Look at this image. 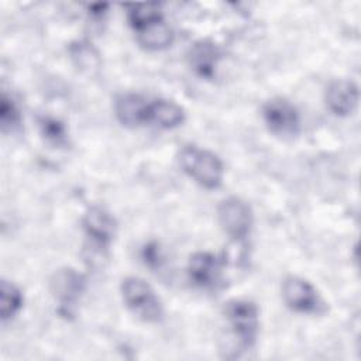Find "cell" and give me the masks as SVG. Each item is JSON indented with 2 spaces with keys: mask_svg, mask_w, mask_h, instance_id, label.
Listing matches in <instances>:
<instances>
[{
  "mask_svg": "<svg viewBox=\"0 0 361 361\" xmlns=\"http://www.w3.org/2000/svg\"><path fill=\"white\" fill-rule=\"evenodd\" d=\"M179 162L183 171L200 186L206 189H216L221 185L224 168L220 158L209 151L195 145L182 148Z\"/></svg>",
  "mask_w": 361,
  "mask_h": 361,
  "instance_id": "6da1fadb",
  "label": "cell"
},
{
  "mask_svg": "<svg viewBox=\"0 0 361 361\" xmlns=\"http://www.w3.org/2000/svg\"><path fill=\"white\" fill-rule=\"evenodd\" d=\"M121 296L126 306L141 320L155 323L162 317V303L155 290L138 276H127L121 282Z\"/></svg>",
  "mask_w": 361,
  "mask_h": 361,
  "instance_id": "7a4b0ae2",
  "label": "cell"
},
{
  "mask_svg": "<svg viewBox=\"0 0 361 361\" xmlns=\"http://www.w3.org/2000/svg\"><path fill=\"white\" fill-rule=\"evenodd\" d=\"M226 319L238 343L250 348L255 343L259 326L257 305L248 299L230 300L226 305Z\"/></svg>",
  "mask_w": 361,
  "mask_h": 361,
  "instance_id": "3957f363",
  "label": "cell"
},
{
  "mask_svg": "<svg viewBox=\"0 0 361 361\" xmlns=\"http://www.w3.org/2000/svg\"><path fill=\"white\" fill-rule=\"evenodd\" d=\"M262 117L268 130L279 137H293L300 130L298 109L283 97H274L262 107Z\"/></svg>",
  "mask_w": 361,
  "mask_h": 361,
  "instance_id": "277c9868",
  "label": "cell"
},
{
  "mask_svg": "<svg viewBox=\"0 0 361 361\" xmlns=\"http://www.w3.org/2000/svg\"><path fill=\"white\" fill-rule=\"evenodd\" d=\"M219 223L226 234L234 240H243L250 234L252 226V212L240 197L224 199L217 209Z\"/></svg>",
  "mask_w": 361,
  "mask_h": 361,
  "instance_id": "5b68a950",
  "label": "cell"
},
{
  "mask_svg": "<svg viewBox=\"0 0 361 361\" xmlns=\"http://www.w3.org/2000/svg\"><path fill=\"white\" fill-rule=\"evenodd\" d=\"M282 296L285 303L298 313H320L324 306L316 288L309 281L299 276H289L285 279Z\"/></svg>",
  "mask_w": 361,
  "mask_h": 361,
  "instance_id": "8992f818",
  "label": "cell"
},
{
  "mask_svg": "<svg viewBox=\"0 0 361 361\" xmlns=\"http://www.w3.org/2000/svg\"><path fill=\"white\" fill-rule=\"evenodd\" d=\"M188 275L190 282L200 289H217L223 282V262L212 252H195L188 264Z\"/></svg>",
  "mask_w": 361,
  "mask_h": 361,
  "instance_id": "52a82bcc",
  "label": "cell"
},
{
  "mask_svg": "<svg viewBox=\"0 0 361 361\" xmlns=\"http://www.w3.org/2000/svg\"><path fill=\"white\" fill-rule=\"evenodd\" d=\"M326 106L327 109L340 117L351 114L360 99L358 86L350 79H337L326 89Z\"/></svg>",
  "mask_w": 361,
  "mask_h": 361,
  "instance_id": "ba28073f",
  "label": "cell"
},
{
  "mask_svg": "<svg viewBox=\"0 0 361 361\" xmlns=\"http://www.w3.org/2000/svg\"><path fill=\"white\" fill-rule=\"evenodd\" d=\"M83 230L99 248H107L116 234V221L109 212L93 206L83 216Z\"/></svg>",
  "mask_w": 361,
  "mask_h": 361,
  "instance_id": "9c48e42d",
  "label": "cell"
},
{
  "mask_svg": "<svg viewBox=\"0 0 361 361\" xmlns=\"http://www.w3.org/2000/svg\"><path fill=\"white\" fill-rule=\"evenodd\" d=\"M149 107L151 102L137 93H124L118 96L114 103L117 120L130 128L149 123Z\"/></svg>",
  "mask_w": 361,
  "mask_h": 361,
  "instance_id": "30bf717a",
  "label": "cell"
},
{
  "mask_svg": "<svg viewBox=\"0 0 361 361\" xmlns=\"http://www.w3.org/2000/svg\"><path fill=\"white\" fill-rule=\"evenodd\" d=\"M220 59V51L219 48L209 41H200L196 42L189 55L190 66L192 69L202 78H213L217 62Z\"/></svg>",
  "mask_w": 361,
  "mask_h": 361,
  "instance_id": "8fae6325",
  "label": "cell"
},
{
  "mask_svg": "<svg viewBox=\"0 0 361 361\" xmlns=\"http://www.w3.org/2000/svg\"><path fill=\"white\" fill-rule=\"evenodd\" d=\"M185 120L183 109L175 102L158 99L151 102L149 123L157 124L161 128H175Z\"/></svg>",
  "mask_w": 361,
  "mask_h": 361,
  "instance_id": "7c38bea8",
  "label": "cell"
},
{
  "mask_svg": "<svg viewBox=\"0 0 361 361\" xmlns=\"http://www.w3.org/2000/svg\"><path fill=\"white\" fill-rule=\"evenodd\" d=\"M137 39L140 45L149 51H161L172 44L173 31L164 20H161L137 31Z\"/></svg>",
  "mask_w": 361,
  "mask_h": 361,
  "instance_id": "4fadbf2b",
  "label": "cell"
},
{
  "mask_svg": "<svg viewBox=\"0 0 361 361\" xmlns=\"http://www.w3.org/2000/svg\"><path fill=\"white\" fill-rule=\"evenodd\" d=\"M127 17L134 31H140L157 21L164 20L162 11L157 3H142L127 6Z\"/></svg>",
  "mask_w": 361,
  "mask_h": 361,
  "instance_id": "5bb4252c",
  "label": "cell"
},
{
  "mask_svg": "<svg viewBox=\"0 0 361 361\" xmlns=\"http://www.w3.org/2000/svg\"><path fill=\"white\" fill-rule=\"evenodd\" d=\"M52 283L55 288V293L63 303V306H68L72 300L78 298V295L82 292L83 285L80 276L72 269H65L59 272Z\"/></svg>",
  "mask_w": 361,
  "mask_h": 361,
  "instance_id": "9a60e30c",
  "label": "cell"
},
{
  "mask_svg": "<svg viewBox=\"0 0 361 361\" xmlns=\"http://www.w3.org/2000/svg\"><path fill=\"white\" fill-rule=\"evenodd\" d=\"M23 306L21 290L8 281H1L0 283V316L1 320H8L14 317Z\"/></svg>",
  "mask_w": 361,
  "mask_h": 361,
  "instance_id": "2e32d148",
  "label": "cell"
},
{
  "mask_svg": "<svg viewBox=\"0 0 361 361\" xmlns=\"http://www.w3.org/2000/svg\"><path fill=\"white\" fill-rule=\"evenodd\" d=\"M20 111L11 97H8L4 92L1 93L0 97V124L1 130L6 131H13L20 126Z\"/></svg>",
  "mask_w": 361,
  "mask_h": 361,
  "instance_id": "e0dca14e",
  "label": "cell"
},
{
  "mask_svg": "<svg viewBox=\"0 0 361 361\" xmlns=\"http://www.w3.org/2000/svg\"><path fill=\"white\" fill-rule=\"evenodd\" d=\"M39 128H41V134L51 144L58 145V147L66 144V141H68L66 130L59 120L52 118V117H42L39 120Z\"/></svg>",
  "mask_w": 361,
  "mask_h": 361,
  "instance_id": "ac0fdd59",
  "label": "cell"
},
{
  "mask_svg": "<svg viewBox=\"0 0 361 361\" xmlns=\"http://www.w3.org/2000/svg\"><path fill=\"white\" fill-rule=\"evenodd\" d=\"M106 8H107V4H90L89 6V10L93 16H102Z\"/></svg>",
  "mask_w": 361,
  "mask_h": 361,
  "instance_id": "d6986e66",
  "label": "cell"
}]
</instances>
